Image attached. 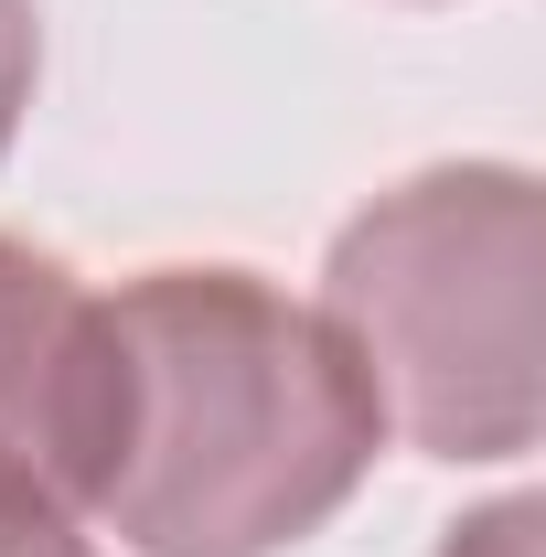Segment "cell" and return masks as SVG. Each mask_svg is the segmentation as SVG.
<instances>
[{
    "mask_svg": "<svg viewBox=\"0 0 546 557\" xmlns=\"http://www.w3.org/2000/svg\"><path fill=\"white\" fill-rule=\"evenodd\" d=\"M119 429L97 525L129 557H278L322 536L386 450L364 364L258 269H139L108 289Z\"/></svg>",
    "mask_w": 546,
    "mask_h": 557,
    "instance_id": "obj_1",
    "label": "cell"
},
{
    "mask_svg": "<svg viewBox=\"0 0 546 557\" xmlns=\"http://www.w3.org/2000/svg\"><path fill=\"white\" fill-rule=\"evenodd\" d=\"M536 278L546 194L525 161H439L353 214L322 258L333 322L386 440L429 461H525L536 450Z\"/></svg>",
    "mask_w": 546,
    "mask_h": 557,
    "instance_id": "obj_2",
    "label": "cell"
},
{
    "mask_svg": "<svg viewBox=\"0 0 546 557\" xmlns=\"http://www.w3.org/2000/svg\"><path fill=\"white\" fill-rule=\"evenodd\" d=\"M108 429H119L108 289H86L54 247L0 236V461L86 515L108 472Z\"/></svg>",
    "mask_w": 546,
    "mask_h": 557,
    "instance_id": "obj_3",
    "label": "cell"
},
{
    "mask_svg": "<svg viewBox=\"0 0 546 557\" xmlns=\"http://www.w3.org/2000/svg\"><path fill=\"white\" fill-rule=\"evenodd\" d=\"M0 557H97V536L65 493H44L33 472L0 461Z\"/></svg>",
    "mask_w": 546,
    "mask_h": 557,
    "instance_id": "obj_4",
    "label": "cell"
},
{
    "mask_svg": "<svg viewBox=\"0 0 546 557\" xmlns=\"http://www.w3.org/2000/svg\"><path fill=\"white\" fill-rule=\"evenodd\" d=\"M33 75H44V11H33V0H0V150L22 139Z\"/></svg>",
    "mask_w": 546,
    "mask_h": 557,
    "instance_id": "obj_5",
    "label": "cell"
},
{
    "mask_svg": "<svg viewBox=\"0 0 546 557\" xmlns=\"http://www.w3.org/2000/svg\"><path fill=\"white\" fill-rule=\"evenodd\" d=\"M536 504L525 493H504V504H482V515H461L450 536H439V557H536Z\"/></svg>",
    "mask_w": 546,
    "mask_h": 557,
    "instance_id": "obj_6",
    "label": "cell"
}]
</instances>
